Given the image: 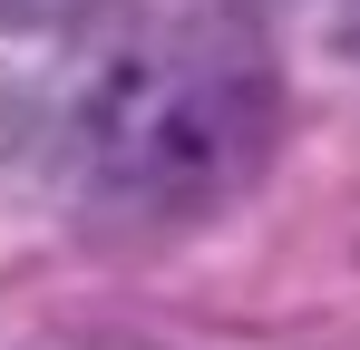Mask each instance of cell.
Returning a JSON list of instances; mask_svg holds the SVG:
<instances>
[{
    "label": "cell",
    "instance_id": "6da1fadb",
    "mask_svg": "<svg viewBox=\"0 0 360 350\" xmlns=\"http://www.w3.org/2000/svg\"><path fill=\"white\" fill-rule=\"evenodd\" d=\"M283 98L273 68L243 39H156L108 58V78L78 108V175L88 205L117 224L176 233L253 195L273 166Z\"/></svg>",
    "mask_w": 360,
    "mask_h": 350
},
{
    "label": "cell",
    "instance_id": "7a4b0ae2",
    "mask_svg": "<svg viewBox=\"0 0 360 350\" xmlns=\"http://www.w3.org/2000/svg\"><path fill=\"white\" fill-rule=\"evenodd\" d=\"M39 10H88V0H39Z\"/></svg>",
    "mask_w": 360,
    "mask_h": 350
}]
</instances>
